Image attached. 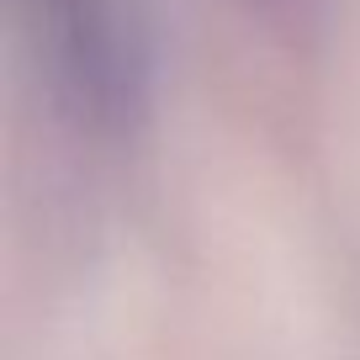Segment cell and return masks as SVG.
<instances>
[{
    "label": "cell",
    "mask_w": 360,
    "mask_h": 360,
    "mask_svg": "<svg viewBox=\"0 0 360 360\" xmlns=\"http://www.w3.org/2000/svg\"><path fill=\"white\" fill-rule=\"evenodd\" d=\"M53 79L90 117H122L138 101L143 48L133 0H27Z\"/></svg>",
    "instance_id": "obj_1"
}]
</instances>
